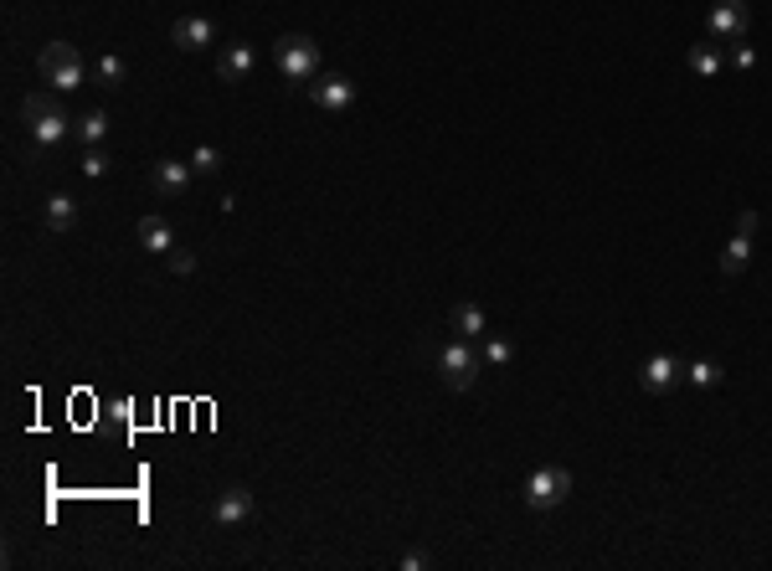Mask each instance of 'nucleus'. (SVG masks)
Returning a JSON list of instances; mask_svg holds the SVG:
<instances>
[{"label": "nucleus", "instance_id": "f257e3e1", "mask_svg": "<svg viewBox=\"0 0 772 571\" xmlns=\"http://www.w3.org/2000/svg\"><path fill=\"white\" fill-rule=\"evenodd\" d=\"M21 119H26V134H31L37 150H57L62 139H73V119H67V109L52 93H26L21 98Z\"/></svg>", "mask_w": 772, "mask_h": 571}, {"label": "nucleus", "instance_id": "f03ea898", "mask_svg": "<svg viewBox=\"0 0 772 571\" xmlns=\"http://www.w3.org/2000/svg\"><path fill=\"white\" fill-rule=\"evenodd\" d=\"M273 62H278V73H284V83L309 88L314 78H320V42L304 37V31H289V37H278Z\"/></svg>", "mask_w": 772, "mask_h": 571}, {"label": "nucleus", "instance_id": "7ed1b4c3", "mask_svg": "<svg viewBox=\"0 0 772 571\" xmlns=\"http://www.w3.org/2000/svg\"><path fill=\"white\" fill-rule=\"evenodd\" d=\"M37 73L57 93H73V88H83V52L73 42H47L42 57H37Z\"/></svg>", "mask_w": 772, "mask_h": 571}, {"label": "nucleus", "instance_id": "20e7f679", "mask_svg": "<svg viewBox=\"0 0 772 571\" xmlns=\"http://www.w3.org/2000/svg\"><path fill=\"white\" fill-rule=\"evenodd\" d=\"M479 371H484V355L474 345H443L438 350V376H443L448 391H469L479 381Z\"/></svg>", "mask_w": 772, "mask_h": 571}, {"label": "nucleus", "instance_id": "39448f33", "mask_svg": "<svg viewBox=\"0 0 772 571\" xmlns=\"http://www.w3.org/2000/svg\"><path fill=\"white\" fill-rule=\"evenodd\" d=\"M567 494H572L567 469H536L531 479H525V505L531 510H556V505H567Z\"/></svg>", "mask_w": 772, "mask_h": 571}, {"label": "nucleus", "instance_id": "423d86ee", "mask_svg": "<svg viewBox=\"0 0 772 571\" xmlns=\"http://www.w3.org/2000/svg\"><path fill=\"white\" fill-rule=\"evenodd\" d=\"M680 381H685V361L670 355V350H654L649 361L639 366V386L649 391V397H664V391H675Z\"/></svg>", "mask_w": 772, "mask_h": 571}, {"label": "nucleus", "instance_id": "0eeeda50", "mask_svg": "<svg viewBox=\"0 0 772 571\" xmlns=\"http://www.w3.org/2000/svg\"><path fill=\"white\" fill-rule=\"evenodd\" d=\"M747 26H752V11H747V0H716L711 16H706V31H711V42H742L747 37Z\"/></svg>", "mask_w": 772, "mask_h": 571}, {"label": "nucleus", "instance_id": "6e6552de", "mask_svg": "<svg viewBox=\"0 0 772 571\" xmlns=\"http://www.w3.org/2000/svg\"><path fill=\"white\" fill-rule=\"evenodd\" d=\"M309 98H314V109H325V114H345L350 103H356V83L340 78V73H320L309 83Z\"/></svg>", "mask_w": 772, "mask_h": 571}, {"label": "nucleus", "instance_id": "1a4fd4ad", "mask_svg": "<svg viewBox=\"0 0 772 571\" xmlns=\"http://www.w3.org/2000/svg\"><path fill=\"white\" fill-rule=\"evenodd\" d=\"M191 160H155L150 165V191L160 196V201H175V196H186V186H191Z\"/></svg>", "mask_w": 772, "mask_h": 571}, {"label": "nucleus", "instance_id": "9d476101", "mask_svg": "<svg viewBox=\"0 0 772 571\" xmlns=\"http://www.w3.org/2000/svg\"><path fill=\"white\" fill-rule=\"evenodd\" d=\"M170 42L181 47V52H206L217 42V26H212V16H181L170 26Z\"/></svg>", "mask_w": 772, "mask_h": 571}, {"label": "nucleus", "instance_id": "9b49d317", "mask_svg": "<svg viewBox=\"0 0 772 571\" xmlns=\"http://www.w3.org/2000/svg\"><path fill=\"white\" fill-rule=\"evenodd\" d=\"M212 520H217L222 530H232V525H248V520H253V494L242 489V484H237V489H222V494H217V510H212Z\"/></svg>", "mask_w": 772, "mask_h": 571}, {"label": "nucleus", "instance_id": "f8f14e48", "mask_svg": "<svg viewBox=\"0 0 772 571\" xmlns=\"http://www.w3.org/2000/svg\"><path fill=\"white\" fill-rule=\"evenodd\" d=\"M258 67V52L248 47V42H232L222 57H217V73H222V83H242Z\"/></svg>", "mask_w": 772, "mask_h": 571}, {"label": "nucleus", "instance_id": "ddd939ff", "mask_svg": "<svg viewBox=\"0 0 772 571\" xmlns=\"http://www.w3.org/2000/svg\"><path fill=\"white\" fill-rule=\"evenodd\" d=\"M139 247H150V253H175V227L160 217V211H150V217H139Z\"/></svg>", "mask_w": 772, "mask_h": 571}, {"label": "nucleus", "instance_id": "4468645a", "mask_svg": "<svg viewBox=\"0 0 772 571\" xmlns=\"http://www.w3.org/2000/svg\"><path fill=\"white\" fill-rule=\"evenodd\" d=\"M73 139H78V145H88V150H98L103 139H109V114H103V109H88L83 119H73Z\"/></svg>", "mask_w": 772, "mask_h": 571}, {"label": "nucleus", "instance_id": "2eb2a0df", "mask_svg": "<svg viewBox=\"0 0 772 571\" xmlns=\"http://www.w3.org/2000/svg\"><path fill=\"white\" fill-rule=\"evenodd\" d=\"M747 263H752V237L736 232V237L721 247V273H726V278H742V273H747Z\"/></svg>", "mask_w": 772, "mask_h": 571}, {"label": "nucleus", "instance_id": "dca6fc26", "mask_svg": "<svg viewBox=\"0 0 772 571\" xmlns=\"http://www.w3.org/2000/svg\"><path fill=\"white\" fill-rule=\"evenodd\" d=\"M685 67H690V73H695V78H716V73H721V67H726V62H721L716 42H695V47L685 52Z\"/></svg>", "mask_w": 772, "mask_h": 571}, {"label": "nucleus", "instance_id": "f3484780", "mask_svg": "<svg viewBox=\"0 0 772 571\" xmlns=\"http://www.w3.org/2000/svg\"><path fill=\"white\" fill-rule=\"evenodd\" d=\"M448 325L459 330L464 340H479V335H484V309H479V304H459V309L448 314Z\"/></svg>", "mask_w": 772, "mask_h": 571}, {"label": "nucleus", "instance_id": "a211bd4d", "mask_svg": "<svg viewBox=\"0 0 772 571\" xmlns=\"http://www.w3.org/2000/svg\"><path fill=\"white\" fill-rule=\"evenodd\" d=\"M47 227H52V232H73V227H78L73 196H52V201H47Z\"/></svg>", "mask_w": 772, "mask_h": 571}, {"label": "nucleus", "instance_id": "6ab92c4d", "mask_svg": "<svg viewBox=\"0 0 772 571\" xmlns=\"http://www.w3.org/2000/svg\"><path fill=\"white\" fill-rule=\"evenodd\" d=\"M721 376H726V371H721L716 361H690V366H685V381H690V386H700V391L721 386Z\"/></svg>", "mask_w": 772, "mask_h": 571}, {"label": "nucleus", "instance_id": "aec40b11", "mask_svg": "<svg viewBox=\"0 0 772 571\" xmlns=\"http://www.w3.org/2000/svg\"><path fill=\"white\" fill-rule=\"evenodd\" d=\"M191 170H196V175H217V170H222V150H217V145H196Z\"/></svg>", "mask_w": 772, "mask_h": 571}, {"label": "nucleus", "instance_id": "412c9836", "mask_svg": "<svg viewBox=\"0 0 772 571\" xmlns=\"http://www.w3.org/2000/svg\"><path fill=\"white\" fill-rule=\"evenodd\" d=\"M98 78L109 83V88H119L124 83V57H114V52H103L98 57Z\"/></svg>", "mask_w": 772, "mask_h": 571}, {"label": "nucleus", "instance_id": "4be33fe9", "mask_svg": "<svg viewBox=\"0 0 772 571\" xmlns=\"http://www.w3.org/2000/svg\"><path fill=\"white\" fill-rule=\"evenodd\" d=\"M484 361H489V366H505V361H510V345H505V340H484Z\"/></svg>", "mask_w": 772, "mask_h": 571}, {"label": "nucleus", "instance_id": "5701e85b", "mask_svg": "<svg viewBox=\"0 0 772 571\" xmlns=\"http://www.w3.org/2000/svg\"><path fill=\"white\" fill-rule=\"evenodd\" d=\"M103 170H109V160H103V150H88V155H83V175H93V181H98Z\"/></svg>", "mask_w": 772, "mask_h": 571}, {"label": "nucleus", "instance_id": "b1692460", "mask_svg": "<svg viewBox=\"0 0 772 571\" xmlns=\"http://www.w3.org/2000/svg\"><path fill=\"white\" fill-rule=\"evenodd\" d=\"M736 232H742V237L757 232V211H752V206H742V217H736Z\"/></svg>", "mask_w": 772, "mask_h": 571}, {"label": "nucleus", "instance_id": "393cba45", "mask_svg": "<svg viewBox=\"0 0 772 571\" xmlns=\"http://www.w3.org/2000/svg\"><path fill=\"white\" fill-rule=\"evenodd\" d=\"M752 62H757V57H752V47H731V67H742V73H747Z\"/></svg>", "mask_w": 772, "mask_h": 571}, {"label": "nucleus", "instance_id": "a878e982", "mask_svg": "<svg viewBox=\"0 0 772 571\" xmlns=\"http://www.w3.org/2000/svg\"><path fill=\"white\" fill-rule=\"evenodd\" d=\"M170 268H175V273H191L196 258H191V253H170Z\"/></svg>", "mask_w": 772, "mask_h": 571}]
</instances>
